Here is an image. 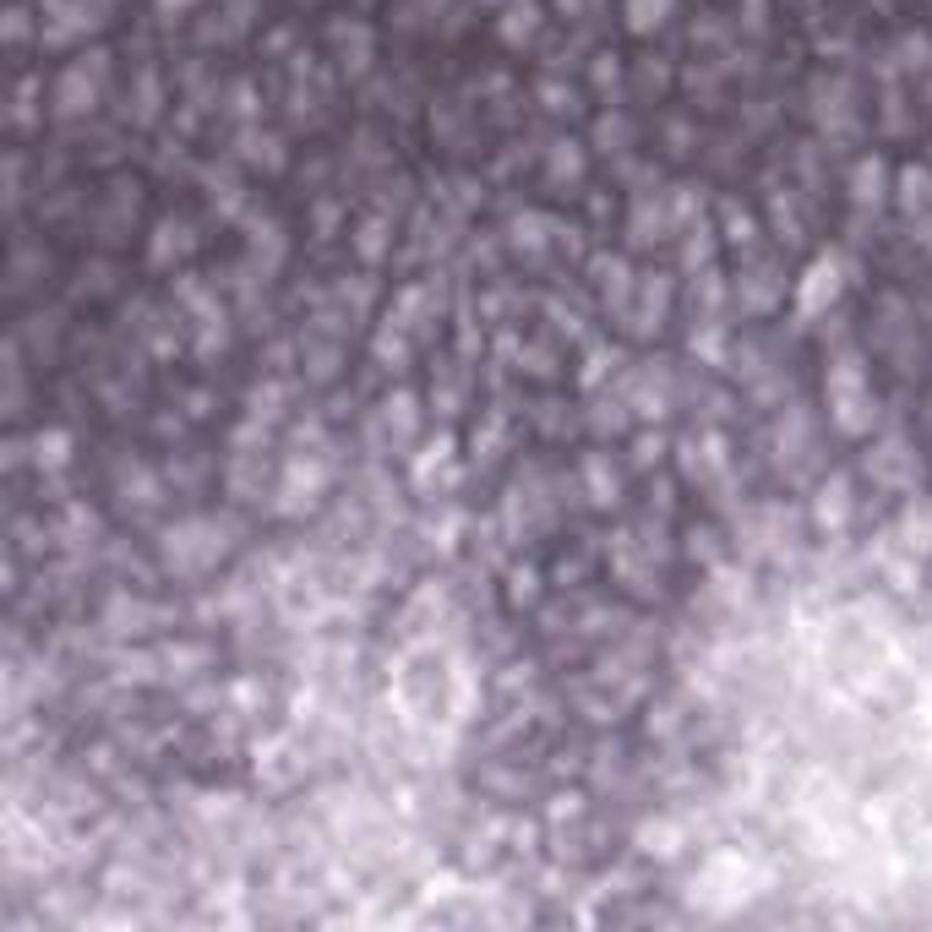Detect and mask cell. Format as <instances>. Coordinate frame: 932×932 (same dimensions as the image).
<instances>
[{
  "label": "cell",
  "mask_w": 932,
  "mask_h": 932,
  "mask_svg": "<svg viewBox=\"0 0 932 932\" xmlns=\"http://www.w3.org/2000/svg\"><path fill=\"white\" fill-rule=\"evenodd\" d=\"M807 278H812V284H801V311H818L823 295L834 300V289H840V262H834V257H818Z\"/></svg>",
  "instance_id": "2"
},
{
  "label": "cell",
  "mask_w": 932,
  "mask_h": 932,
  "mask_svg": "<svg viewBox=\"0 0 932 932\" xmlns=\"http://www.w3.org/2000/svg\"><path fill=\"white\" fill-rule=\"evenodd\" d=\"M905 546L932 557V502H910L905 508Z\"/></svg>",
  "instance_id": "5"
},
{
  "label": "cell",
  "mask_w": 932,
  "mask_h": 932,
  "mask_svg": "<svg viewBox=\"0 0 932 932\" xmlns=\"http://www.w3.org/2000/svg\"><path fill=\"white\" fill-rule=\"evenodd\" d=\"M829 409H834V425L850 431V436H861L878 420V398H872V387H867V376H861V365L850 355L834 360V371H829Z\"/></svg>",
  "instance_id": "1"
},
{
  "label": "cell",
  "mask_w": 932,
  "mask_h": 932,
  "mask_svg": "<svg viewBox=\"0 0 932 932\" xmlns=\"http://www.w3.org/2000/svg\"><path fill=\"white\" fill-rule=\"evenodd\" d=\"M845 497H850V492H845L840 475L818 486V530H840V524H845V508H850Z\"/></svg>",
  "instance_id": "4"
},
{
  "label": "cell",
  "mask_w": 932,
  "mask_h": 932,
  "mask_svg": "<svg viewBox=\"0 0 932 932\" xmlns=\"http://www.w3.org/2000/svg\"><path fill=\"white\" fill-rule=\"evenodd\" d=\"M671 12H676V0H622V17L633 34H655Z\"/></svg>",
  "instance_id": "3"
}]
</instances>
